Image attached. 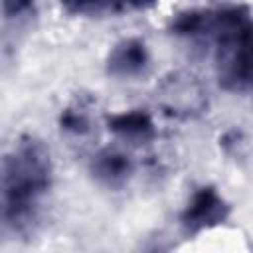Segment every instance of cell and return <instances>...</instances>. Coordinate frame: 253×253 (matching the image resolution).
<instances>
[{"label":"cell","mask_w":253,"mask_h":253,"mask_svg":"<svg viewBox=\"0 0 253 253\" xmlns=\"http://www.w3.org/2000/svg\"><path fill=\"white\" fill-rule=\"evenodd\" d=\"M164 107L172 113H190L194 109L202 107V95L194 91L192 81H178V77H172L162 91Z\"/></svg>","instance_id":"7"},{"label":"cell","mask_w":253,"mask_h":253,"mask_svg":"<svg viewBox=\"0 0 253 253\" xmlns=\"http://www.w3.org/2000/svg\"><path fill=\"white\" fill-rule=\"evenodd\" d=\"M211 22V10H184L176 14L170 22V32L174 36L182 38H196V36H208Z\"/></svg>","instance_id":"8"},{"label":"cell","mask_w":253,"mask_h":253,"mask_svg":"<svg viewBox=\"0 0 253 253\" xmlns=\"http://www.w3.org/2000/svg\"><path fill=\"white\" fill-rule=\"evenodd\" d=\"M89 170H91L93 178L97 182H101L103 186L121 188L132 176L134 162L128 154H125L119 148H103L93 156Z\"/></svg>","instance_id":"5"},{"label":"cell","mask_w":253,"mask_h":253,"mask_svg":"<svg viewBox=\"0 0 253 253\" xmlns=\"http://www.w3.org/2000/svg\"><path fill=\"white\" fill-rule=\"evenodd\" d=\"M61 6L71 14H99V12H121L126 10V0H59Z\"/></svg>","instance_id":"10"},{"label":"cell","mask_w":253,"mask_h":253,"mask_svg":"<svg viewBox=\"0 0 253 253\" xmlns=\"http://www.w3.org/2000/svg\"><path fill=\"white\" fill-rule=\"evenodd\" d=\"M219 146L227 152V154H237V156H241L243 152H245V148H247V138H245V134H243V130H239V128H231V130H227L221 138H219Z\"/></svg>","instance_id":"12"},{"label":"cell","mask_w":253,"mask_h":253,"mask_svg":"<svg viewBox=\"0 0 253 253\" xmlns=\"http://www.w3.org/2000/svg\"><path fill=\"white\" fill-rule=\"evenodd\" d=\"M36 12V0H0V14L6 20H22Z\"/></svg>","instance_id":"11"},{"label":"cell","mask_w":253,"mask_h":253,"mask_svg":"<svg viewBox=\"0 0 253 253\" xmlns=\"http://www.w3.org/2000/svg\"><path fill=\"white\" fill-rule=\"evenodd\" d=\"M107 73L113 77H136L146 71L150 53L140 38H125L115 43L107 55Z\"/></svg>","instance_id":"4"},{"label":"cell","mask_w":253,"mask_h":253,"mask_svg":"<svg viewBox=\"0 0 253 253\" xmlns=\"http://www.w3.org/2000/svg\"><path fill=\"white\" fill-rule=\"evenodd\" d=\"M215 40L217 77L225 91L245 95L251 89V12L249 6L211 10L210 34Z\"/></svg>","instance_id":"2"},{"label":"cell","mask_w":253,"mask_h":253,"mask_svg":"<svg viewBox=\"0 0 253 253\" xmlns=\"http://www.w3.org/2000/svg\"><path fill=\"white\" fill-rule=\"evenodd\" d=\"M59 128L73 136H83L91 130V115L83 103H71L59 113Z\"/></svg>","instance_id":"9"},{"label":"cell","mask_w":253,"mask_h":253,"mask_svg":"<svg viewBox=\"0 0 253 253\" xmlns=\"http://www.w3.org/2000/svg\"><path fill=\"white\" fill-rule=\"evenodd\" d=\"M229 217V204L213 186L198 188L190 202L186 204L180 223L188 235H198L202 231L213 229Z\"/></svg>","instance_id":"3"},{"label":"cell","mask_w":253,"mask_h":253,"mask_svg":"<svg viewBox=\"0 0 253 253\" xmlns=\"http://www.w3.org/2000/svg\"><path fill=\"white\" fill-rule=\"evenodd\" d=\"M51 184L53 162L42 140L20 138L0 156V237L16 239L32 231Z\"/></svg>","instance_id":"1"},{"label":"cell","mask_w":253,"mask_h":253,"mask_svg":"<svg viewBox=\"0 0 253 253\" xmlns=\"http://www.w3.org/2000/svg\"><path fill=\"white\" fill-rule=\"evenodd\" d=\"M107 128L132 144H144L150 142L156 136V126L154 121L150 117V113L142 111V109H130V111H123V113H115L107 119Z\"/></svg>","instance_id":"6"}]
</instances>
